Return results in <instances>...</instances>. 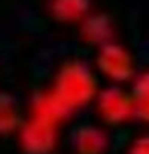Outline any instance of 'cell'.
Masks as SVG:
<instances>
[{"mask_svg":"<svg viewBox=\"0 0 149 154\" xmlns=\"http://www.w3.org/2000/svg\"><path fill=\"white\" fill-rule=\"evenodd\" d=\"M99 111L109 124H122L135 117V103L132 93L119 87L106 88L99 96Z\"/></svg>","mask_w":149,"mask_h":154,"instance_id":"2","label":"cell"},{"mask_svg":"<svg viewBox=\"0 0 149 154\" xmlns=\"http://www.w3.org/2000/svg\"><path fill=\"white\" fill-rule=\"evenodd\" d=\"M130 93L135 103V116L149 122V69L136 77Z\"/></svg>","mask_w":149,"mask_h":154,"instance_id":"3","label":"cell"},{"mask_svg":"<svg viewBox=\"0 0 149 154\" xmlns=\"http://www.w3.org/2000/svg\"><path fill=\"white\" fill-rule=\"evenodd\" d=\"M128 154H149V135H143L135 140L128 149Z\"/></svg>","mask_w":149,"mask_h":154,"instance_id":"5","label":"cell"},{"mask_svg":"<svg viewBox=\"0 0 149 154\" xmlns=\"http://www.w3.org/2000/svg\"><path fill=\"white\" fill-rule=\"evenodd\" d=\"M114 35V24L108 14H96L87 23V37L96 43L108 45Z\"/></svg>","mask_w":149,"mask_h":154,"instance_id":"4","label":"cell"},{"mask_svg":"<svg viewBox=\"0 0 149 154\" xmlns=\"http://www.w3.org/2000/svg\"><path fill=\"white\" fill-rule=\"evenodd\" d=\"M99 66L104 74L117 82H127L135 77V61L127 48L117 43H108L99 53Z\"/></svg>","mask_w":149,"mask_h":154,"instance_id":"1","label":"cell"}]
</instances>
